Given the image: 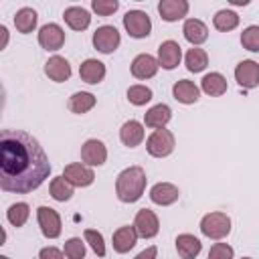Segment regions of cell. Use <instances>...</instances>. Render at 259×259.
<instances>
[{
	"label": "cell",
	"instance_id": "23",
	"mask_svg": "<svg viewBox=\"0 0 259 259\" xmlns=\"http://www.w3.org/2000/svg\"><path fill=\"white\" fill-rule=\"evenodd\" d=\"M172 95H174L176 101H180V103H184V105H190V103H196V101H198L200 89H198L192 81L180 79V81H176V83L172 85Z\"/></svg>",
	"mask_w": 259,
	"mask_h": 259
},
{
	"label": "cell",
	"instance_id": "12",
	"mask_svg": "<svg viewBox=\"0 0 259 259\" xmlns=\"http://www.w3.org/2000/svg\"><path fill=\"white\" fill-rule=\"evenodd\" d=\"M38 45L47 51H59L63 45H65V30L55 24V22H49L45 26H40L38 30Z\"/></svg>",
	"mask_w": 259,
	"mask_h": 259
},
{
	"label": "cell",
	"instance_id": "11",
	"mask_svg": "<svg viewBox=\"0 0 259 259\" xmlns=\"http://www.w3.org/2000/svg\"><path fill=\"white\" fill-rule=\"evenodd\" d=\"M235 81L243 87V89H253L259 85V63L257 61H241L235 67Z\"/></svg>",
	"mask_w": 259,
	"mask_h": 259
},
{
	"label": "cell",
	"instance_id": "7",
	"mask_svg": "<svg viewBox=\"0 0 259 259\" xmlns=\"http://www.w3.org/2000/svg\"><path fill=\"white\" fill-rule=\"evenodd\" d=\"M36 221H38V227H40V233L47 237V239H57L61 235V217L55 208L51 206H38L36 208Z\"/></svg>",
	"mask_w": 259,
	"mask_h": 259
},
{
	"label": "cell",
	"instance_id": "21",
	"mask_svg": "<svg viewBox=\"0 0 259 259\" xmlns=\"http://www.w3.org/2000/svg\"><path fill=\"white\" fill-rule=\"evenodd\" d=\"M79 77H81V81H85L89 85H97L105 77V65L97 59H85L79 67Z\"/></svg>",
	"mask_w": 259,
	"mask_h": 259
},
{
	"label": "cell",
	"instance_id": "42",
	"mask_svg": "<svg viewBox=\"0 0 259 259\" xmlns=\"http://www.w3.org/2000/svg\"><path fill=\"white\" fill-rule=\"evenodd\" d=\"M0 259H10V257H6V255H2V257H0Z\"/></svg>",
	"mask_w": 259,
	"mask_h": 259
},
{
	"label": "cell",
	"instance_id": "4",
	"mask_svg": "<svg viewBox=\"0 0 259 259\" xmlns=\"http://www.w3.org/2000/svg\"><path fill=\"white\" fill-rule=\"evenodd\" d=\"M174 146H176L174 134L170 130H166V127L154 130L150 134V138L146 140V150L154 158H166V156H170L174 152Z\"/></svg>",
	"mask_w": 259,
	"mask_h": 259
},
{
	"label": "cell",
	"instance_id": "17",
	"mask_svg": "<svg viewBox=\"0 0 259 259\" xmlns=\"http://www.w3.org/2000/svg\"><path fill=\"white\" fill-rule=\"evenodd\" d=\"M188 8H190V4L186 0H162L158 4L160 18L166 22H176V20L184 18L188 14Z\"/></svg>",
	"mask_w": 259,
	"mask_h": 259
},
{
	"label": "cell",
	"instance_id": "3",
	"mask_svg": "<svg viewBox=\"0 0 259 259\" xmlns=\"http://www.w3.org/2000/svg\"><path fill=\"white\" fill-rule=\"evenodd\" d=\"M200 233L208 239H225L231 233V219L227 212H208L200 219Z\"/></svg>",
	"mask_w": 259,
	"mask_h": 259
},
{
	"label": "cell",
	"instance_id": "41",
	"mask_svg": "<svg viewBox=\"0 0 259 259\" xmlns=\"http://www.w3.org/2000/svg\"><path fill=\"white\" fill-rule=\"evenodd\" d=\"M0 32H2V38H4V42H2V47H0V49H4V47H6V42H8V30H6V26H0Z\"/></svg>",
	"mask_w": 259,
	"mask_h": 259
},
{
	"label": "cell",
	"instance_id": "30",
	"mask_svg": "<svg viewBox=\"0 0 259 259\" xmlns=\"http://www.w3.org/2000/svg\"><path fill=\"white\" fill-rule=\"evenodd\" d=\"M73 184L61 174V176H57V178H53L51 180V184H49V192H51V196L55 198V200H59V202H65V200H69L71 196H73Z\"/></svg>",
	"mask_w": 259,
	"mask_h": 259
},
{
	"label": "cell",
	"instance_id": "14",
	"mask_svg": "<svg viewBox=\"0 0 259 259\" xmlns=\"http://www.w3.org/2000/svg\"><path fill=\"white\" fill-rule=\"evenodd\" d=\"M178 196H180V190L172 182H158L150 188V200L158 206H170L178 200Z\"/></svg>",
	"mask_w": 259,
	"mask_h": 259
},
{
	"label": "cell",
	"instance_id": "39",
	"mask_svg": "<svg viewBox=\"0 0 259 259\" xmlns=\"http://www.w3.org/2000/svg\"><path fill=\"white\" fill-rule=\"evenodd\" d=\"M38 259H65V253L57 247H42L38 251Z\"/></svg>",
	"mask_w": 259,
	"mask_h": 259
},
{
	"label": "cell",
	"instance_id": "22",
	"mask_svg": "<svg viewBox=\"0 0 259 259\" xmlns=\"http://www.w3.org/2000/svg\"><path fill=\"white\" fill-rule=\"evenodd\" d=\"M182 32H184V38L192 45V47H198L202 45L206 38H208V28L202 20L198 18H188L184 20V26H182Z\"/></svg>",
	"mask_w": 259,
	"mask_h": 259
},
{
	"label": "cell",
	"instance_id": "24",
	"mask_svg": "<svg viewBox=\"0 0 259 259\" xmlns=\"http://www.w3.org/2000/svg\"><path fill=\"white\" fill-rule=\"evenodd\" d=\"M200 249H202V243L194 235L182 233V235L176 237V251H178V255L182 259H196Z\"/></svg>",
	"mask_w": 259,
	"mask_h": 259
},
{
	"label": "cell",
	"instance_id": "37",
	"mask_svg": "<svg viewBox=\"0 0 259 259\" xmlns=\"http://www.w3.org/2000/svg\"><path fill=\"white\" fill-rule=\"evenodd\" d=\"M117 8H119L117 0H93L91 2V10L97 12L99 16H111Z\"/></svg>",
	"mask_w": 259,
	"mask_h": 259
},
{
	"label": "cell",
	"instance_id": "5",
	"mask_svg": "<svg viewBox=\"0 0 259 259\" xmlns=\"http://www.w3.org/2000/svg\"><path fill=\"white\" fill-rule=\"evenodd\" d=\"M123 28L134 38H146L152 32V20L144 10H127L123 16Z\"/></svg>",
	"mask_w": 259,
	"mask_h": 259
},
{
	"label": "cell",
	"instance_id": "10",
	"mask_svg": "<svg viewBox=\"0 0 259 259\" xmlns=\"http://www.w3.org/2000/svg\"><path fill=\"white\" fill-rule=\"evenodd\" d=\"M81 160L83 164L87 166H103L105 160H107V148L101 140H87L83 146H81Z\"/></svg>",
	"mask_w": 259,
	"mask_h": 259
},
{
	"label": "cell",
	"instance_id": "33",
	"mask_svg": "<svg viewBox=\"0 0 259 259\" xmlns=\"http://www.w3.org/2000/svg\"><path fill=\"white\" fill-rule=\"evenodd\" d=\"M152 97H154V93H152V89L146 87V85H132V87L127 89V99H130L132 105L142 107V105H146L148 101H152Z\"/></svg>",
	"mask_w": 259,
	"mask_h": 259
},
{
	"label": "cell",
	"instance_id": "35",
	"mask_svg": "<svg viewBox=\"0 0 259 259\" xmlns=\"http://www.w3.org/2000/svg\"><path fill=\"white\" fill-rule=\"evenodd\" d=\"M241 45L243 49L251 53H259V26L257 24H251L241 32Z\"/></svg>",
	"mask_w": 259,
	"mask_h": 259
},
{
	"label": "cell",
	"instance_id": "29",
	"mask_svg": "<svg viewBox=\"0 0 259 259\" xmlns=\"http://www.w3.org/2000/svg\"><path fill=\"white\" fill-rule=\"evenodd\" d=\"M184 65H186V69H188L190 73H200V71H204L206 65H208V55H206V51H204V49H198V47L188 49V53H186V57H184Z\"/></svg>",
	"mask_w": 259,
	"mask_h": 259
},
{
	"label": "cell",
	"instance_id": "40",
	"mask_svg": "<svg viewBox=\"0 0 259 259\" xmlns=\"http://www.w3.org/2000/svg\"><path fill=\"white\" fill-rule=\"evenodd\" d=\"M156 257H158V247L152 245V247H146L144 251H140L134 259H156Z\"/></svg>",
	"mask_w": 259,
	"mask_h": 259
},
{
	"label": "cell",
	"instance_id": "31",
	"mask_svg": "<svg viewBox=\"0 0 259 259\" xmlns=\"http://www.w3.org/2000/svg\"><path fill=\"white\" fill-rule=\"evenodd\" d=\"M212 24H214L217 30L229 32V30H233V28L239 26V14L233 12V10H227V8H225V10H219V12L212 16Z\"/></svg>",
	"mask_w": 259,
	"mask_h": 259
},
{
	"label": "cell",
	"instance_id": "8",
	"mask_svg": "<svg viewBox=\"0 0 259 259\" xmlns=\"http://www.w3.org/2000/svg\"><path fill=\"white\" fill-rule=\"evenodd\" d=\"M134 227H136V231H138V237H142V239H152V237H156L158 231H160V221H158V217H156L154 210L142 208V210L136 212Z\"/></svg>",
	"mask_w": 259,
	"mask_h": 259
},
{
	"label": "cell",
	"instance_id": "1",
	"mask_svg": "<svg viewBox=\"0 0 259 259\" xmlns=\"http://www.w3.org/2000/svg\"><path fill=\"white\" fill-rule=\"evenodd\" d=\"M51 174L49 158L36 138L22 130L0 134V188L26 194L36 190Z\"/></svg>",
	"mask_w": 259,
	"mask_h": 259
},
{
	"label": "cell",
	"instance_id": "13",
	"mask_svg": "<svg viewBox=\"0 0 259 259\" xmlns=\"http://www.w3.org/2000/svg\"><path fill=\"white\" fill-rule=\"evenodd\" d=\"M182 59V49L176 40H164L158 47V65L166 71H172L180 65Z\"/></svg>",
	"mask_w": 259,
	"mask_h": 259
},
{
	"label": "cell",
	"instance_id": "20",
	"mask_svg": "<svg viewBox=\"0 0 259 259\" xmlns=\"http://www.w3.org/2000/svg\"><path fill=\"white\" fill-rule=\"evenodd\" d=\"M144 136H146L144 125L140 121H136V119H127L119 130V140L127 148H138L144 142Z\"/></svg>",
	"mask_w": 259,
	"mask_h": 259
},
{
	"label": "cell",
	"instance_id": "38",
	"mask_svg": "<svg viewBox=\"0 0 259 259\" xmlns=\"http://www.w3.org/2000/svg\"><path fill=\"white\" fill-rule=\"evenodd\" d=\"M235 249L229 243H214L208 251V259H233Z\"/></svg>",
	"mask_w": 259,
	"mask_h": 259
},
{
	"label": "cell",
	"instance_id": "2",
	"mask_svg": "<svg viewBox=\"0 0 259 259\" xmlns=\"http://www.w3.org/2000/svg\"><path fill=\"white\" fill-rule=\"evenodd\" d=\"M146 172L142 166H130L125 170H121L117 174V180H115V194L121 202H138L146 190Z\"/></svg>",
	"mask_w": 259,
	"mask_h": 259
},
{
	"label": "cell",
	"instance_id": "25",
	"mask_svg": "<svg viewBox=\"0 0 259 259\" xmlns=\"http://www.w3.org/2000/svg\"><path fill=\"white\" fill-rule=\"evenodd\" d=\"M63 18L69 24V28H73V30H85L91 24V14L83 6H69V8H65Z\"/></svg>",
	"mask_w": 259,
	"mask_h": 259
},
{
	"label": "cell",
	"instance_id": "6",
	"mask_svg": "<svg viewBox=\"0 0 259 259\" xmlns=\"http://www.w3.org/2000/svg\"><path fill=\"white\" fill-rule=\"evenodd\" d=\"M121 42V36H119V30L111 24H103L99 26L95 32H93V47L103 53V55H109L113 53Z\"/></svg>",
	"mask_w": 259,
	"mask_h": 259
},
{
	"label": "cell",
	"instance_id": "18",
	"mask_svg": "<svg viewBox=\"0 0 259 259\" xmlns=\"http://www.w3.org/2000/svg\"><path fill=\"white\" fill-rule=\"evenodd\" d=\"M45 75L55 83H63L71 77V65L65 57L55 55L45 63Z\"/></svg>",
	"mask_w": 259,
	"mask_h": 259
},
{
	"label": "cell",
	"instance_id": "36",
	"mask_svg": "<svg viewBox=\"0 0 259 259\" xmlns=\"http://www.w3.org/2000/svg\"><path fill=\"white\" fill-rule=\"evenodd\" d=\"M63 253L67 259H83L85 257V243L81 241V237H71L65 241Z\"/></svg>",
	"mask_w": 259,
	"mask_h": 259
},
{
	"label": "cell",
	"instance_id": "28",
	"mask_svg": "<svg viewBox=\"0 0 259 259\" xmlns=\"http://www.w3.org/2000/svg\"><path fill=\"white\" fill-rule=\"evenodd\" d=\"M36 20H38V16H36V12L32 10V8H20L16 14H14V26H16V30L18 32H22V34H28V32H32L34 28H36Z\"/></svg>",
	"mask_w": 259,
	"mask_h": 259
},
{
	"label": "cell",
	"instance_id": "43",
	"mask_svg": "<svg viewBox=\"0 0 259 259\" xmlns=\"http://www.w3.org/2000/svg\"><path fill=\"white\" fill-rule=\"evenodd\" d=\"M241 259H251V257H241Z\"/></svg>",
	"mask_w": 259,
	"mask_h": 259
},
{
	"label": "cell",
	"instance_id": "27",
	"mask_svg": "<svg viewBox=\"0 0 259 259\" xmlns=\"http://www.w3.org/2000/svg\"><path fill=\"white\" fill-rule=\"evenodd\" d=\"M95 103H97L95 95L87 93V91H77V93H73L69 97V109L73 113H77V115H83V113L91 111L95 107Z\"/></svg>",
	"mask_w": 259,
	"mask_h": 259
},
{
	"label": "cell",
	"instance_id": "19",
	"mask_svg": "<svg viewBox=\"0 0 259 259\" xmlns=\"http://www.w3.org/2000/svg\"><path fill=\"white\" fill-rule=\"evenodd\" d=\"M170 119H172V109H170L166 103H156V105H152V107L144 113V125L154 127V130L166 127V123H168Z\"/></svg>",
	"mask_w": 259,
	"mask_h": 259
},
{
	"label": "cell",
	"instance_id": "15",
	"mask_svg": "<svg viewBox=\"0 0 259 259\" xmlns=\"http://www.w3.org/2000/svg\"><path fill=\"white\" fill-rule=\"evenodd\" d=\"M158 69H160L158 59H154V57L148 55V53H140V55L132 61V75H134L136 79H142V81L152 79V77L158 73Z\"/></svg>",
	"mask_w": 259,
	"mask_h": 259
},
{
	"label": "cell",
	"instance_id": "34",
	"mask_svg": "<svg viewBox=\"0 0 259 259\" xmlns=\"http://www.w3.org/2000/svg\"><path fill=\"white\" fill-rule=\"evenodd\" d=\"M83 239H85V243L93 249V253H95L97 257H103V255H105V241H103V235H101L99 231H95V229H85Z\"/></svg>",
	"mask_w": 259,
	"mask_h": 259
},
{
	"label": "cell",
	"instance_id": "9",
	"mask_svg": "<svg viewBox=\"0 0 259 259\" xmlns=\"http://www.w3.org/2000/svg\"><path fill=\"white\" fill-rule=\"evenodd\" d=\"M63 176H65L73 186H79V188L91 186V184H93V180H95V172L91 170V166L81 164V162L67 164V166H65V170H63Z\"/></svg>",
	"mask_w": 259,
	"mask_h": 259
},
{
	"label": "cell",
	"instance_id": "16",
	"mask_svg": "<svg viewBox=\"0 0 259 259\" xmlns=\"http://www.w3.org/2000/svg\"><path fill=\"white\" fill-rule=\"evenodd\" d=\"M138 243V231L134 225H123L119 227L115 233H113V239H111V245H113V251L115 253H127L136 247Z\"/></svg>",
	"mask_w": 259,
	"mask_h": 259
},
{
	"label": "cell",
	"instance_id": "32",
	"mask_svg": "<svg viewBox=\"0 0 259 259\" xmlns=\"http://www.w3.org/2000/svg\"><path fill=\"white\" fill-rule=\"evenodd\" d=\"M28 217H30V206L26 204V202H14V204H10L8 206V210H6V219H8V223L12 225V227H24V223L28 221Z\"/></svg>",
	"mask_w": 259,
	"mask_h": 259
},
{
	"label": "cell",
	"instance_id": "26",
	"mask_svg": "<svg viewBox=\"0 0 259 259\" xmlns=\"http://www.w3.org/2000/svg\"><path fill=\"white\" fill-rule=\"evenodd\" d=\"M227 87H229L227 85V79L221 73H217V71L206 73L202 77V81H200V89L206 95H210V97H221L223 93H227Z\"/></svg>",
	"mask_w": 259,
	"mask_h": 259
}]
</instances>
